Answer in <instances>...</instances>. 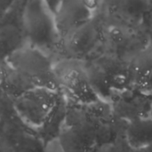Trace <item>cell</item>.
<instances>
[{
	"instance_id": "20",
	"label": "cell",
	"mask_w": 152,
	"mask_h": 152,
	"mask_svg": "<svg viewBox=\"0 0 152 152\" xmlns=\"http://www.w3.org/2000/svg\"><path fill=\"white\" fill-rule=\"evenodd\" d=\"M130 152H152V145L140 149V150H136V151H130Z\"/></svg>"
},
{
	"instance_id": "18",
	"label": "cell",
	"mask_w": 152,
	"mask_h": 152,
	"mask_svg": "<svg viewBox=\"0 0 152 152\" xmlns=\"http://www.w3.org/2000/svg\"><path fill=\"white\" fill-rule=\"evenodd\" d=\"M0 152H12V149L1 139H0Z\"/></svg>"
},
{
	"instance_id": "2",
	"label": "cell",
	"mask_w": 152,
	"mask_h": 152,
	"mask_svg": "<svg viewBox=\"0 0 152 152\" xmlns=\"http://www.w3.org/2000/svg\"><path fill=\"white\" fill-rule=\"evenodd\" d=\"M84 62L92 86L102 101L109 102L117 94L134 86L132 60L101 52Z\"/></svg>"
},
{
	"instance_id": "14",
	"label": "cell",
	"mask_w": 152,
	"mask_h": 152,
	"mask_svg": "<svg viewBox=\"0 0 152 152\" xmlns=\"http://www.w3.org/2000/svg\"><path fill=\"white\" fill-rule=\"evenodd\" d=\"M133 86L146 93L152 94V33L148 45L132 59Z\"/></svg>"
},
{
	"instance_id": "21",
	"label": "cell",
	"mask_w": 152,
	"mask_h": 152,
	"mask_svg": "<svg viewBox=\"0 0 152 152\" xmlns=\"http://www.w3.org/2000/svg\"><path fill=\"white\" fill-rule=\"evenodd\" d=\"M151 96H152V94H151ZM151 117L152 118V104H151Z\"/></svg>"
},
{
	"instance_id": "7",
	"label": "cell",
	"mask_w": 152,
	"mask_h": 152,
	"mask_svg": "<svg viewBox=\"0 0 152 152\" xmlns=\"http://www.w3.org/2000/svg\"><path fill=\"white\" fill-rule=\"evenodd\" d=\"M61 92L34 87L14 99V107L21 121L36 133L54 109Z\"/></svg>"
},
{
	"instance_id": "4",
	"label": "cell",
	"mask_w": 152,
	"mask_h": 152,
	"mask_svg": "<svg viewBox=\"0 0 152 152\" xmlns=\"http://www.w3.org/2000/svg\"><path fill=\"white\" fill-rule=\"evenodd\" d=\"M23 26L27 45L42 51L55 61L60 50L61 38L53 15L45 1L26 0L23 9Z\"/></svg>"
},
{
	"instance_id": "19",
	"label": "cell",
	"mask_w": 152,
	"mask_h": 152,
	"mask_svg": "<svg viewBox=\"0 0 152 152\" xmlns=\"http://www.w3.org/2000/svg\"><path fill=\"white\" fill-rule=\"evenodd\" d=\"M4 70H5V63L0 62V86L2 85L4 76Z\"/></svg>"
},
{
	"instance_id": "1",
	"label": "cell",
	"mask_w": 152,
	"mask_h": 152,
	"mask_svg": "<svg viewBox=\"0 0 152 152\" xmlns=\"http://www.w3.org/2000/svg\"><path fill=\"white\" fill-rule=\"evenodd\" d=\"M125 126L126 123L115 118L107 102H68L65 124L57 141L62 152H96L124 139Z\"/></svg>"
},
{
	"instance_id": "12",
	"label": "cell",
	"mask_w": 152,
	"mask_h": 152,
	"mask_svg": "<svg viewBox=\"0 0 152 152\" xmlns=\"http://www.w3.org/2000/svg\"><path fill=\"white\" fill-rule=\"evenodd\" d=\"M101 11L152 32V1L107 0L102 2Z\"/></svg>"
},
{
	"instance_id": "10",
	"label": "cell",
	"mask_w": 152,
	"mask_h": 152,
	"mask_svg": "<svg viewBox=\"0 0 152 152\" xmlns=\"http://www.w3.org/2000/svg\"><path fill=\"white\" fill-rule=\"evenodd\" d=\"M26 0H17L0 22V62L5 63L15 52L27 45L23 26V9Z\"/></svg>"
},
{
	"instance_id": "16",
	"label": "cell",
	"mask_w": 152,
	"mask_h": 152,
	"mask_svg": "<svg viewBox=\"0 0 152 152\" xmlns=\"http://www.w3.org/2000/svg\"><path fill=\"white\" fill-rule=\"evenodd\" d=\"M46 149L36 134H27L14 146L12 152H46Z\"/></svg>"
},
{
	"instance_id": "3",
	"label": "cell",
	"mask_w": 152,
	"mask_h": 152,
	"mask_svg": "<svg viewBox=\"0 0 152 152\" xmlns=\"http://www.w3.org/2000/svg\"><path fill=\"white\" fill-rule=\"evenodd\" d=\"M102 52L132 60L149 43L152 32L100 11L95 15Z\"/></svg>"
},
{
	"instance_id": "17",
	"label": "cell",
	"mask_w": 152,
	"mask_h": 152,
	"mask_svg": "<svg viewBox=\"0 0 152 152\" xmlns=\"http://www.w3.org/2000/svg\"><path fill=\"white\" fill-rule=\"evenodd\" d=\"M14 1H0V22L4 19Z\"/></svg>"
},
{
	"instance_id": "13",
	"label": "cell",
	"mask_w": 152,
	"mask_h": 152,
	"mask_svg": "<svg viewBox=\"0 0 152 152\" xmlns=\"http://www.w3.org/2000/svg\"><path fill=\"white\" fill-rule=\"evenodd\" d=\"M68 112V101L61 93L59 100L43 126L36 131L37 136L47 148L52 142L58 140L65 124Z\"/></svg>"
},
{
	"instance_id": "8",
	"label": "cell",
	"mask_w": 152,
	"mask_h": 152,
	"mask_svg": "<svg viewBox=\"0 0 152 152\" xmlns=\"http://www.w3.org/2000/svg\"><path fill=\"white\" fill-rule=\"evenodd\" d=\"M101 52H102V41L98 23L94 17L61 40L56 61L71 59L86 61Z\"/></svg>"
},
{
	"instance_id": "6",
	"label": "cell",
	"mask_w": 152,
	"mask_h": 152,
	"mask_svg": "<svg viewBox=\"0 0 152 152\" xmlns=\"http://www.w3.org/2000/svg\"><path fill=\"white\" fill-rule=\"evenodd\" d=\"M54 72L60 92L75 104H90L100 101L94 90L84 61L61 59L54 61Z\"/></svg>"
},
{
	"instance_id": "11",
	"label": "cell",
	"mask_w": 152,
	"mask_h": 152,
	"mask_svg": "<svg viewBox=\"0 0 152 152\" xmlns=\"http://www.w3.org/2000/svg\"><path fill=\"white\" fill-rule=\"evenodd\" d=\"M109 103L115 118L126 124L151 117V94H146L134 86L117 94Z\"/></svg>"
},
{
	"instance_id": "15",
	"label": "cell",
	"mask_w": 152,
	"mask_h": 152,
	"mask_svg": "<svg viewBox=\"0 0 152 152\" xmlns=\"http://www.w3.org/2000/svg\"><path fill=\"white\" fill-rule=\"evenodd\" d=\"M124 141L130 151L152 145V118H140L126 124Z\"/></svg>"
},
{
	"instance_id": "5",
	"label": "cell",
	"mask_w": 152,
	"mask_h": 152,
	"mask_svg": "<svg viewBox=\"0 0 152 152\" xmlns=\"http://www.w3.org/2000/svg\"><path fill=\"white\" fill-rule=\"evenodd\" d=\"M32 88L43 87L60 91L54 72L53 60L28 45L12 54L5 61Z\"/></svg>"
},
{
	"instance_id": "9",
	"label": "cell",
	"mask_w": 152,
	"mask_h": 152,
	"mask_svg": "<svg viewBox=\"0 0 152 152\" xmlns=\"http://www.w3.org/2000/svg\"><path fill=\"white\" fill-rule=\"evenodd\" d=\"M102 2L94 0L60 1L53 18L61 40L73 30L92 20L100 11Z\"/></svg>"
}]
</instances>
